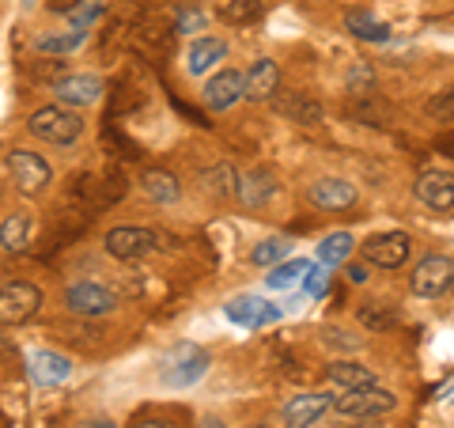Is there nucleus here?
Masks as SVG:
<instances>
[{"label":"nucleus","instance_id":"nucleus-1","mask_svg":"<svg viewBox=\"0 0 454 428\" xmlns=\"http://www.w3.org/2000/svg\"><path fill=\"white\" fill-rule=\"evenodd\" d=\"M27 130H31L38 140H46V145H73V140H80L83 133V118L73 110V107H61V103H53V107H38L31 114V122H27Z\"/></svg>","mask_w":454,"mask_h":428},{"label":"nucleus","instance_id":"nucleus-2","mask_svg":"<svg viewBox=\"0 0 454 428\" xmlns=\"http://www.w3.org/2000/svg\"><path fill=\"white\" fill-rule=\"evenodd\" d=\"M208 368H212V356L205 349L190 345V341H182V345L167 349L160 376L167 387H193V383H201L208 376Z\"/></svg>","mask_w":454,"mask_h":428},{"label":"nucleus","instance_id":"nucleus-3","mask_svg":"<svg viewBox=\"0 0 454 428\" xmlns=\"http://www.w3.org/2000/svg\"><path fill=\"white\" fill-rule=\"evenodd\" d=\"M397 406V398L390 391H382L379 383H372V387H360V391H340L330 398V409L345 413V417H382V413H390Z\"/></svg>","mask_w":454,"mask_h":428},{"label":"nucleus","instance_id":"nucleus-4","mask_svg":"<svg viewBox=\"0 0 454 428\" xmlns=\"http://www.w3.org/2000/svg\"><path fill=\"white\" fill-rule=\"evenodd\" d=\"M409 284H413V292L420 299H439L443 292L454 289V258H447V254H428V258H420Z\"/></svg>","mask_w":454,"mask_h":428},{"label":"nucleus","instance_id":"nucleus-5","mask_svg":"<svg viewBox=\"0 0 454 428\" xmlns=\"http://www.w3.org/2000/svg\"><path fill=\"white\" fill-rule=\"evenodd\" d=\"M8 170H12V178H16V190L27 197H38L53 182V167L42 160L38 152H27V148H16L8 155Z\"/></svg>","mask_w":454,"mask_h":428},{"label":"nucleus","instance_id":"nucleus-6","mask_svg":"<svg viewBox=\"0 0 454 428\" xmlns=\"http://www.w3.org/2000/svg\"><path fill=\"white\" fill-rule=\"evenodd\" d=\"M409 250H413V239L405 232H382V235H372L367 242H360V254L367 266H379V269H397L405 266Z\"/></svg>","mask_w":454,"mask_h":428},{"label":"nucleus","instance_id":"nucleus-7","mask_svg":"<svg viewBox=\"0 0 454 428\" xmlns=\"http://www.w3.org/2000/svg\"><path fill=\"white\" fill-rule=\"evenodd\" d=\"M42 292L27 281H12L0 289V326H20L38 311Z\"/></svg>","mask_w":454,"mask_h":428},{"label":"nucleus","instance_id":"nucleus-8","mask_svg":"<svg viewBox=\"0 0 454 428\" xmlns=\"http://www.w3.org/2000/svg\"><path fill=\"white\" fill-rule=\"evenodd\" d=\"M223 315H227V322H235V326L262 330V326L280 319V307L269 304V299H262V296H235L231 304H223Z\"/></svg>","mask_w":454,"mask_h":428},{"label":"nucleus","instance_id":"nucleus-9","mask_svg":"<svg viewBox=\"0 0 454 428\" xmlns=\"http://www.w3.org/2000/svg\"><path fill=\"white\" fill-rule=\"evenodd\" d=\"M155 247L160 242H155V232H148V227H114V232H106V254H114L121 262L145 258Z\"/></svg>","mask_w":454,"mask_h":428},{"label":"nucleus","instance_id":"nucleus-10","mask_svg":"<svg viewBox=\"0 0 454 428\" xmlns=\"http://www.w3.org/2000/svg\"><path fill=\"white\" fill-rule=\"evenodd\" d=\"M65 304H68V311H76V315L95 319V315H106V311H114L118 296H114L110 289H103V284H95V281H80V284H68Z\"/></svg>","mask_w":454,"mask_h":428},{"label":"nucleus","instance_id":"nucleus-11","mask_svg":"<svg viewBox=\"0 0 454 428\" xmlns=\"http://www.w3.org/2000/svg\"><path fill=\"white\" fill-rule=\"evenodd\" d=\"M356 186H352L348 178H318L307 186V202L315 209H325V212H340V209H352L356 205Z\"/></svg>","mask_w":454,"mask_h":428},{"label":"nucleus","instance_id":"nucleus-12","mask_svg":"<svg viewBox=\"0 0 454 428\" xmlns=\"http://www.w3.org/2000/svg\"><path fill=\"white\" fill-rule=\"evenodd\" d=\"M53 91H57V99H61V107L80 110V107H95L98 99H103L106 83L98 80V76H91V73H76V76L57 80V83H53Z\"/></svg>","mask_w":454,"mask_h":428},{"label":"nucleus","instance_id":"nucleus-13","mask_svg":"<svg viewBox=\"0 0 454 428\" xmlns=\"http://www.w3.org/2000/svg\"><path fill=\"white\" fill-rule=\"evenodd\" d=\"M280 88V68L273 57H258V61L250 65V73L243 76V99L250 103H265V99H273Z\"/></svg>","mask_w":454,"mask_h":428},{"label":"nucleus","instance_id":"nucleus-14","mask_svg":"<svg viewBox=\"0 0 454 428\" xmlns=\"http://www.w3.org/2000/svg\"><path fill=\"white\" fill-rule=\"evenodd\" d=\"M201 99H205L208 110H231L239 99H243V73H235V68H220V73L205 83Z\"/></svg>","mask_w":454,"mask_h":428},{"label":"nucleus","instance_id":"nucleus-15","mask_svg":"<svg viewBox=\"0 0 454 428\" xmlns=\"http://www.w3.org/2000/svg\"><path fill=\"white\" fill-rule=\"evenodd\" d=\"M31 376L38 387H57V383H65L68 376H73V361H68L65 353H53V349H38L31 353Z\"/></svg>","mask_w":454,"mask_h":428},{"label":"nucleus","instance_id":"nucleus-16","mask_svg":"<svg viewBox=\"0 0 454 428\" xmlns=\"http://www.w3.org/2000/svg\"><path fill=\"white\" fill-rule=\"evenodd\" d=\"M417 197H420V205H428L435 212L454 209V175H443V170L420 175L417 178Z\"/></svg>","mask_w":454,"mask_h":428},{"label":"nucleus","instance_id":"nucleus-17","mask_svg":"<svg viewBox=\"0 0 454 428\" xmlns=\"http://www.w3.org/2000/svg\"><path fill=\"white\" fill-rule=\"evenodd\" d=\"M280 190V182L273 178V170H265V167H258V170H250V175H243L239 178V197H243V205H250V209H262V205H269L273 202V194Z\"/></svg>","mask_w":454,"mask_h":428},{"label":"nucleus","instance_id":"nucleus-18","mask_svg":"<svg viewBox=\"0 0 454 428\" xmlns=\"http://www.w3.org/2000/svg\"><path fill=\"white\" fill-rule=\"evenodd\" d=\"M220 61H227V42L223 38H197L190 46V53H186L190 76H205L208 68H216Z\"/></svg>","mask_w":454,"mask_h":428},{"label":"nucleus","instance_id":"nucleus-19","mask_svg":"<svg viewBox=\"0 0 454 428\" xmlns=\"http://www.w3.org/2000/svg\"><path fill=\"white\" fill-rule=\"evenodd\" d=\"M345 31H348L352 38H360V42H387V38H390V27L382 23L375 12H367V8L345 12Z\"/></svg>","mask_w":454,"mask_h":428},{"label":"nucleus","instance_id":"nucleus-20","mask_svg":"<svg viewBox=\"0 0 454 428\" xmlns=\"http://www.w3.org/2000/svg\"><path fill=\"white\" fill-rule=\"evenodd\" d=\"M325 409H330V398L325 394H295L292 402L284 406V421L292 428H303V424H315Z\"/></svg>","mask_w":454,"mask_h":428},{"label":"nucleus","instance_id":"nucleus-21","mask_svg":"<svg viewBox=\"0 0 454 428\" xmlns=\"http://www.w3.org/2000/svg\"><path fill=\"white\" fill-rule=\"evenodd\" d=\"M27 242H31V217H27V212H8V217L0 220V247L20 254V250H27Z\"/></svg>","mask_w":454,"mask_h":428},{"label":"nucleus","instance_id":"nucleus-22","mask_svg":"<svg viewBox=\"0 0 454 428\" xmlns=\"http://www.w3.org/2000/svg\"><path fill=\"white\" fill-rule=\"evenodd\" d=\"M140 186H145V194L152 197L155 205H175L182 197V186H178V178L170 175V170H148V175L140 178Z\"/></svg>","mask_w":454,"mask_h":428},{"label":"nucleus","instance_id":"nucleus-23","mask_svg":"<svg viewBox=\"0 0 454 428\" xmlns=\"http://www.w3.org/2000/svg\"><path fill=\"white\" fill-rule=\"evenodd\" d=\"M307 269H310L307 258H284V262H277V266L265 273V284H269L273 292H288V289H295V284L307 277Z\"/></svg>","mask_w":454,"mask_h":428},{"label":"nucleus","instance_id":"nucleus-24","mask_svg":"<svg viewBox=\"0 0 454 428\" xmlns=\"http://www.w3.org/2000/svg\"><path fill=\"white\" fill-rule=\"evenodd\" d=\"M330 383L337 391H360V387H372L375 376L352 361H337V364H330Z\"/></svg>","mask_w":454,"mask_h":428},{"label":"nucleus","instance_id":"nucleus-25","mask_svg":"<svg viewBox=\"0 0 454 428\" xmlns=\"http://www.w3.org/2000/svg\"><path fill=\"white\" fill-rule=\"evenodd\" d=\"M352 247H356V239H352L348 232L325 235V239L318 242V262H322V266H340V262H348Z\"/></svg>","mask_w":454,"mask_h":428},{"label":"nucleus","instance_id":"nucleus-26","mask_svg":"<svg viewBox=\"0 0 454 428\" xmlns=\"http://www.w3.org/2000/svg\"><path fill=\"white\" fill-rule=\"evenodd\" d=\"M265 16V0H227V4H220V20L223 23H254Z\"/></svg>","mask_w":454,"mask_h":428},{"label":"nucleus","instance_id":"nucleus-27","mask_svg":"<svg viewBox=\"0 0 454 428\" xmlns=\"http://www.w3.org/2000/svg\"><path fill=\"white\" fill-rule=\"evenodd\" d=\"M288 247H292V242H288V239H280V235L262 239L258 247L250 250V262H254V266H262V269H273L277 262L288 258Z\"/></svg>","mask_w":454,"mask_h":428},{"label":"nucleus","instance_id":"nucleus-28","mask_svg":"<svg viewBox=\"0 0 454 428\" xmlns=\"http://www.w3.org/2000/svg\"><path fill=\"white\" fill-rule=\"evenodd\" d=\"M83 38H88V31H61V35H42L35 46H38V53H76L80 46H83Z\"/></svg>","mask_w":454,"mask_h":428},{"label":"nucleus","instance_id":"nucleus-29","mask_svg":"<svg viewBox=\"0 0 454 428\" xmlns=\"http://www.w3.org/2000/svg\"><path fill=\"white\" fill-rule=\"evenodd\" d=\"M277 110L280 114H292L295 122H303V125H310V122H318L322 118V107L318 103H310L307 95H288L284 103H277Z\"/></svg>","mask_w":454,"mask_h":428},{"label":"nucleus","instance_id":"nucleus-30","mask_svg":"<svg viewBox=\"0 0 454 428\" xmlns=\"http://www.w3.org/2000/svg\"><path fill=\"white\" fill-rule=\"evenodd\" d=\"M205 182H208V190L216 194V197H231V194L239 190V175H235V170L227 167V163L205 170Z\"/></svg>","mask_w":454,"mask_h":428},{"label":"nucleus","instance_id":"nucleus-31","mask_svg":"<svg viewBox=\"0 0 454 428\" xmlns=\"http://www.w3.org/2000/svg\"><path fill=\"white\" fill-rule=\"evenodd\" d=\"M424 114H428L432 122H454V83H450L447 91L432 95L428 103H424Z\"/></svg>","mask_w":454,"mask_h":428},{"label":"nucleus","instance_id":"nucleus-32","mask_svg":"<svg viewBox=\"0 0 454 428\" xmlns=\"http://www.w3.org/2000/svg\"><path fill=\"white\" fill-rule=\"evenodd\" d=\"M133 428H178L175 417H167L163 409H145L133 417Z\"/></svg>","mask_w":454,"mask_h":428},{"label":"nucleus","instance_id":"nucleus-33","mask_svg":"<svg viewBox=\"0 0 454 428\" xmlns=\"http://www.w3.org/2000/svg\"><path fill=\"white\" fill-rule=\"evenodd\" d=\"M98 12H103L98 4H80V8L73 12V31H88V27L98 20Z\"/></svg>","mask_w":454,"mask_h":428},{"label":"nucleus","instance_id":"nucleus-34","mask_svg":"<svg viewBox=\"0 0 454 428\" xmlns=\"http://www.w3.org/2000/svg\"><path fill=\"white\" fill-rule=\"evenodd\" d=\"M303 284H307V292H310V296H322L325 289H330V277H325L322 269L310 266V269H307V277H303Z\"/></svg>","mask_w":454,"mask_h":428},{"label":"nucleus","instance_id":"nucleus-35","mask_svg":"<svg viewBox=\"0 0 454 428\" xmlns=\"http://www.w3.org/2000/svg\"><path fill=\"white\" fill-rule=\"evenodd\" d=\"M360 319H364L367 326H390L397 315H394V311H382V307H364Z\"/></svg>","mask_w":454,"mask_h":428},{"label":"nucleus","instance_id":"nucleus-36","mask_svg":"<svg viewBox=\"0 0 454 428\" xmlns=\"http://www.w3.org/2000/svg\"><path fill=\"white\" fill-rule=\"evenodd\" d=\"M83 4V0H46L50 12H61V16H73V12Z\"/></svg>","mask_w":454,"mask_h":428},{"label":"nucleus","instance_id":"nucleus-37","mask_svg":"<svg viewBox=\"0 0 454 428\" xmlns=\"http://www.w3.org/2000/svg\"><path fill=\"white\" fill-rule=\"evenodd\" d=\"M193 27L201 31V27H205V16H186V20H182V31H186V35H193Z\"/></svg>","mask_w":454,"mask_h":428},{"label":"nucleus","instance_id":"nucleus-38","mask_svg":"<svg viewBox=\"0 0 454 428\" xmlns=\"http://www.w3.org/2000/svg\"><path fill=\"white\" fill-rule=\"evenodd\" d=\"M439 152L454 160V133H443V137H439Z\"/></svg>","mask_w":454,"mask_h":428},{"label":"nucleus","instance_id":"nucleus-39","mask_svg":"<svg viewBox=\"0 0 454 428\" xmlns=\"http://www.w3.org/2000/svg\"><path fill=\"white\" fill-rule=\"evenodd\" d=\"M197 428H227L220 417H201V421H197Z\"/></svg>","mask_w":454,"mask_h":428},{"label":"nucleus","instance_id":"nucleus-40","mask_svg":"<svg viewBox=\"0 0 454 428\" xmlns=\"http://www.w3.org/2000/svg\"><path fill=\"white\" fill-rule=\"evenodd\" d=\"M348 273H352V281H356V284H364V281H367V269H364V266H352Z\"/></svg>","mask_w":454,"mask_h":428},{"label":"nucleus","instance_id":"nucleus-41","mask_svg":"<svg viewBox=\"0 0 454 428\" xmlns=\"http://www.w3.org/2000/svg\"><path fill=\"white\" fill-rule=\"evenodd\" d=\"M352 428H387V424H379V417H364V424H352Z\"/></svg>","mask_w":454,"mask_h":428},{"label":"nucleus","instance_id":"nucleus-42","mask_svg":"<svg viewBox=\"0 0 454 428\" xmlns=\"http://www.w3.org/2000/svg\"><path fill=\"white\" fill-rule=\"evenodd\" d=\"M83 428H118V424H114V421H88Z\"/></svg>","mask_w":454,"mask_h":428}]
</instances>
